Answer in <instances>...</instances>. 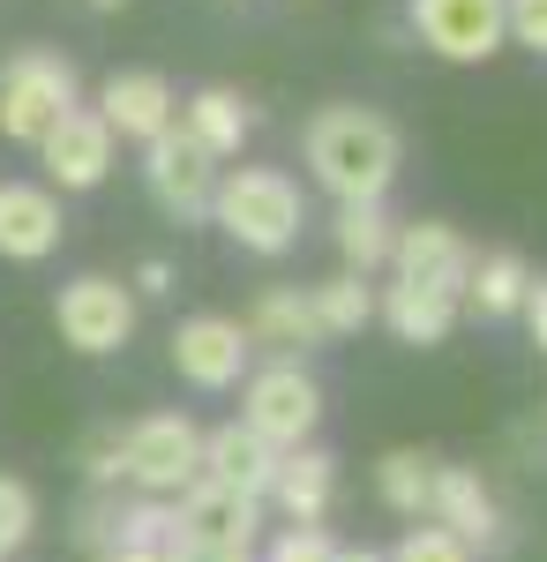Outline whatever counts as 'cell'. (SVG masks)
<instances>
[{
	"label": "cell",
	"instance_id": "obj_1",
	"mask_svg": "<svg viewBox=\"0 0 547 562\" xmlns=\"http://www.w3.org/2000/svg\"><path fill=\"white\" fill-rule=\"evenodd\" d=\"M300 150H308V173L323 180L337 203H382L390 180H398V158H405L398 128L376 105H323L300 135Z\"/></svg>",
	"mask_w": 547,
	"mask_h": 562
},
{
	"label": "cell",
	"instance_id": "obj_2",
	"mask_svg": "<svg viewBox=\"0 0 547 562\" xmlns=\"http://www.w3.org/2000/svg\"><path fill=\"white\" fill-rule=\"evenodd\" d=\"M211 217L248 256H286L300 240V225H308V195L278 166H225L217 173V195H211Z\"/></svg>",
	"mask_w": 547,
	"mask_h": 562
},
{
	"label": "cell",
	"instance_id": "obj_3",
	"mask_svg": "<svg viewBox=\"0 0 547 562\" xmlns=\"http://www.w3.org/2000/svg\"><path fill=\"white\" fill-rule=\"evenodd\" d=\"M241 428L263 435L278 458H286V450H308L315 428H323V383H315L300 360L255 368L248 383H241Z\"/></svg>",
	"mask_w": 547,
	"mask_h": 562
},
{
	"label": "cell",
	"instance_id": "obj_4",
	"mask_svg": "<svg viewBox=\"0 0 547 562\" xmlns=\"http://www.w3.org/2000/svg\"><path fill=\"white\" fill-rule=\"evenodd\" d=\"M121 480L135 495L172 503L180 487L203 480V428H196L188 413H150V420L121 428Z\"/></svg>",
	"mask_w": 547,
	"mask_h": 562
},
{
	"label": "cell",
	"instance_id": "obj_5",
	"mask_svg": "<svg viewBox=\"0 0 547 562\" xmlns=\"http://www.w3.org/2000/svg\"><path fill=\"white\" fill-rule=\"evenodd\" d=\"M68 105H83V98H76V68L60 53L23 45V53L0 60V135L8 143H38Z\"/></svg>",
	"mask_w": 547,
	"mask_h": 562
},
{
	"label": "cell",
	"instance_id": "obj_6",
	"mask_svg": "<svg viewBox=\"0 0 547 562\" xmlns=\"http://www.w3.org/2000/svg\"><path fill=\"white\" fill-rule=\"evenodd\" d=\"M53 323H60V338L76 352H121L135 338V293H127L121 278H105V270H83V278H68L60 285V301H53Z\"/></svg>",
	"mask_w": 547,
	"mask_h": 562
},
{
	"label": "cell",
	"instance_id": "obj_7",
	"mask_svg": "<svg viewBox=\"0 0 547 562\" xmlns=\"http://www.w3.org/2000/svg\"><path fill=\"white\" fill-rule=\"evenodd\" d=\"M217 173H225V166H217L203 143H188V135H180V121H172L166 135H150V143H143V180H150V195H158L180 225L211 217Z\"/></svg>",
	"mask_w": 547,
	"mask_h": 562
},
{
	"label": "cell",
	"instance_id": "obj_8",
	"mask_svg": "<svg viewBox=\"0 0 547 562\" xmlns=\"http://www.w3.org/2000/svg\"><path fill=\"white\" fill-rule=\"evenodd\" d=\"M113 150H121V135L105 128L90 105H68V113L38 135L45 188H53V195H83V188H98V180L113 173Z\"/></svg>",
	"mask_w": 547,
	"mask_h": 562
},
{
	"label": "cell",
	"instance_id": "obj_9",
	"mask_svg": "<svg viewBox=\"0 0 547 562\" xmlns=\"http://www.w3.org/2000/svg\"><path fill=\"white\" fill-rule=\"evenodd\" d=\"M390 270H398V285H421V293H443V301H458V307H465L472 248H465L458 225H443V217H421V225H398V240H390Z\"/></svg>",
	"mask_w": 547,
	"mask_h": 562
},
{
	"label": "cell",
	"instance_id": "obj_10",
	"mask_svg": "<svg viewBox=\"0 0 547 562\" xmlns=\"http://www.w3.org/2000/svg\"><path fill=\"white\" fill-rule=\"evenodd\" d=\"M413 15V38L427 53H443V60H488V53H503V0H413L405 8Z\"/></svg>",
	"mask_w": 547,
	"mask_h": 562
},
{
	"label": "cell",
	"instance_id": "obj_11",
	"mask_svg": "<svg viewBox=\"0 0 547 562\" xmlns=\"http://www.w3.org/2000/svg\"><path fill=\"white\" fill-rule=\"evenodd\" d=\"M248 352L255 346L233 315H188L172 330V368H180V383H196V390H233L248 375Z\"/></svg>",
	"mask_w": 547,
	"mask_h": 562
},
{
	"label": "cell",
	"instance_id": "obj_12",
	"mask_svg": "<svg viewBox=\"0 0 547 562\" xmlns=\"http://www.w3.org/2000/svg\"><path fill=\"white\" fill-rule=\"evenodd\" d=\"M90 113L113 135H127V143H150V135H166L172 121H180V98H172V83L158 68H113Z\"/></svg>",
	"mask_w": 547,
	"mask_h": 562
},
{
	"label": "cell",
	"instance_id": "obj_13",
	"mask_svg": "<svg viewBox=\"0 0 547 562\" xmlns=\"http://www.w3.org/2000/svg\"><path fill=\"white\" fill-rule=\"evenodd\" d=\"M68 217H60V195L45 180H0V256L8 262H45L60 248Z\"/></svg>",
	"mask_w": 547,
	"mask_h": 562
},
{
	"label": "cell",
	"instance_id": "obj_14",
	"mask_svg": "<svg viewBox=\"0 0 547 562\" xmlns=\"http://www.w3.org/2000/svg\"><path fill=\"white\" fill-rule=\"evenodd\" d=\"M331 495H337V458L331 450H286L278 458V473H270V495L263 503H278L286 525H323L331 518Z\"/></svg>",
	"mask_w": 547,
	"mask_h": 562
},
{
	"label": "cell",
	"instance_id": "obj_15",
	"mask_svg": "<svg viewBox=\"0 0 547 562\" xmlns=\"http://www.w3.org/2000/svg\"><path fill=\"white\" fill-rule=\"evenodd\" d=\"M270 473H278V450L263 442V435H248L241 420H225V428H203V480H217V487H233V495H270Z\"/></svg>",
	"mask_w": 547,
	"mask_h": 562
},
{
	"label": "cell",
	"instance_id": "obj_16",
	"mask_svg": "<svg viewBox=\"0 0 547 562\" xmlns=\"http://www.w3.org/2000/svg\"><path fill=\"white\" fill-rule=\"evenodd\" d=\"M427 525H443L450 540L480 548L495 532V495L480 487L472 465H435V487H427Z\"/></svg>",
	"mask_w": 547,
	"mask_h": 562
},
{
	"label": "cell",
	"instance_id": "obj_17",
	"mask_svg": "<svg viewBox=\"0 0 547 562\" xmlns=\"http://www.w3.org/2000/svg\"><path fill=\"white\" fill-rule=\"evenodd\" d=\"M248 128H255L248 98H241V90H225V83L196 90V98L180 105V135H188V143H203L211 158H241V143H248Z\"/></svg>",
	"mask_w": 547,
	"mask_h": 562
},
{
	"label": "cell",
	"instance_id": "obj_18",
	"mask_svg": "<svg viewBox=\"0 0 547 562\" xmlns=\"http://www.w3.org/2000/svg\"><path fill=\"white\" fill-rule=\"evenodd\" d=\"M376 315L390 323V338H398V346H443V338L458 330V301L421 293V285H390V293L376 301Z\"/></svg>",
	"mask_w": 547,
	"mask_h": 562
},
{
	"label": "cell",
	"instance_id": "obj_19",
	"mask_svg": "<svg viewBox=\"0 0 547 562\" xmlns=\"http://www.w3.org/2000/svg\"><path fill=\"white\" fill-rule=\"evenodd\" d=\"M241 330H248V346H323L315 307H308V285H270V293L248 307Z\"/></svg>",
	"mask_w": 547,
	"mask_h": 562
},
{
	"label": "cell",
	"instance_id": "obj_20",
	"mask_svg": "<svg viewBox=\"0 0 547 562\" xmlns=\"http://www.w3.org/2000/svg\"><path fill=\"white\" fill-rule=\"evenodd\" d=\"M390 240H398V225L382 203H337V256L353 278H368V270H390Z\"/></svg>",
	"mask_w": 547,
	"mask_h": 562
},
{
	"label": "cell",
	"instance_id": "obj_21",
	"mask_svg": "<svg viewBox=\"0 0 547 562\" xmlns=\"http://www.w3.org/2000/svg\"><path fill=\"white\" fill-rule=\"evenodd\" d=\"M533 293V270L517 248H488V256H472V278H465V301L480 307V315H517Z\"/></svg>",
	"mask_w": 547,
	"mask_h": 562
},
{
	"label": "cell",
	"instance_id": "obj_22",
	"mask_svg": "<svg viewBox=\"0 0 547 562\" xmlns=\"http://www.w3.org/2000/svg\"><path fill=\"white\" fill-rule=\"evenodd\" d=\"M435 465L443 458H427V450H390L376 465V495H382V510H398V518H427V487H435Z\"/></svg>",
	"mask_w": 547,
	"mask_h": 562
},
{
	"label": "cell",
	"instance_id": "obj_23",
	"mask_svg": "<svg viewBox=\"0 0 547 562\" xmlns=\"http://www.w3.org/2000/svg\"><path fill=\"white\" fill-rule=\"evenodd\" d=\"M308 307H315V330H323V346H331V338H353V330L376 315V293H368V278L337 270L323 285H308Z\"/></svg>",
	"mask_w": 547,
	"mask_h": 562
},
{
	"label": "cell",
	"instance_id": "obj_24",
	"mask_svg": "<svg viewBox=\"0 0 547 562\" xmlns=\"http://www.w3.org/2000/svg\"><path fill=\"white\" fill-rule=\"evenodd\" d=\"M121 487H90L83 503H76V540H83L90 555H113L121 548Z\"/></svg>",
	"mask_w": 547,
	"mask_h": 562
},
{
	"label": "cell",
	"instance_id": "obj_25",
	"mask_svg": "<svg viewBox=\"0 0 547 562\" xmlns=\"http://www.w3.org/2000/svg\"><path fill=\"white\" fill-rule=\"evenodd\" d=\"M31 532H38V495L15 473H0V555H15Z\"/></svg>",
	"mask_w": 547,
	"mask_h": 562
},
{
	"label": "cell",
	"instance_id": "obj_26",
	"mask_svg": "<svg viewBox=\"0 0 547 562\" xmlns=\"http://www.w3.org/2000/svg\"><path fill=\"white\" fill-rule=\"evenodd\" d=\"M263 562H337V540L323 525H278V540L263 548Z\"/></svg>",
	"mask_w": 547,
	"mask_h": 562
},
{
	"label": "cell",
	"instance_id": "obj_27",
	"mask_svg": "<svg viewBox=\"0 0 547 562\" xmlns=\"http://www.w3.org/2000/svg\"><path fill=\"white\" fill-rule=\"evenodd\" d=\"M390 562H472V548H465V540H450L443 525L421 518L405 540H398V555H390Z\"/></svg>",
	"mask_w": 547,
	"mask_h": 562
},
{
	"label": "cell",
	"instance_id": "obj_28",
	"mask_svg": "<svg viewBox=\"0 0 547 562\" xmlns=\"http://www.w3.org/2000/svg\"><path fill=\"white\" fill-rule=\"evenodd\" d=\"M83 473L90 487H121V428H98L83 442Z\"/></svg>",
	"mask_w": 547,
	"mask_h": 562
},
{
	"label": "cell",
	"instance_id": "obj_29",
	"mask_svg": "<svg viewBox=\"0 0 547 562\" xmlns=\"http://www.w3.org/2000/svg\"><path fill=\"white\" fill-rule=\"evenodd\" d=\"M503 31H510L517 45L547 53V0H503Z\"/></svg>",
	"mask_w": 547,
	"mask_h": 562
},
{
	"label": "cell",
	"instance_id": "obj_30",
	"mask_svg": "<svg viewBox=\"0 0 547 562\" xmlns=\"http://www.w3.org/2000/svg\"><path fill=\"white\" fill-rule=\"evenodd\" d=\"M135 293H150V301L172 293V262L166 256H143V262H135Z\"/></svg>",
	"mask_w": 547,
	"mask_h": 562
},
{
	"label": "cell",
	"instance_id": "obj_31",
	"mask_svg": "<svg viewBox=\"0 0 547 562\" xmlns=\"http://www.w3.org/2000/svg\"><path fill=\"white\" fill-rule=\"evenodd\" d=\"M525 323H533V346L547 352V278H533V293H525V307H517Z\"/></svg>",
	"mask_w": 547,
	"mask_h": 562
},
{
	"label": "cell",
	"instance_id": "obj_32",
	"mask_svg": "<svg viewBox=\"0 0 547 562\" xmlns=\"http://www.w3.org/2000/svg\"><path fill=\"white\" fill-rule=\"evenodd\" d=\"M337 562H390V555H376V548H337Z\"/></svg>",
	"mask_w": 547,
	"mask_h": 562
},
{
	"label": "cell",
	"instance_id": "obj_33",
	"mask_svg": "<svg viewBox=\"0 0 547 562\" xmlns=\"http://www.w3.org/2000/svg\"><path fill=\"white\" fill-rule=\"evenodd\" d=\"M90 8H121V0H90Z\"/></svg>",
	"mask_w": 547,
	"mask_h": 562
},
{
	"label": "cell",
	"instance_id": "obj_34",
	"mask_svg": "<svg viewBox=\"0 0 547 562\" xmlns=\"http://www.w3.org/2000/svg\"><path fill=\"white\" fill-rule=\"evenodd\" d=\"M0 562H8V555H0Z\"/></svg>",
	"mask_w": 547,
	"mask_h": 562
}]
</instances>
